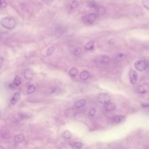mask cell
I'll use <instances>...</instances> for the list:
<instances>
[{
	"instance_id": "6da1fadb",
	"label": "cell",
	"mask_w": 149,
	"mask_h": 149,
	"mask_svg": "<svg viewBox=\"0 0 149 149\" xmlns=\"http://www.w3.org/2000/svg\"><path fill=\"white\" fill-rule=\"evenodd\" d=\"M1 24L3 27L8 30H12L15 27L16 22L15 19L12 17H5L2 18Z\"/></svg>"
},
{
	"instance_id": "7a4b0ae2",
	"label": "cell",
	"mask_w": 149,
	"mask_h": 149,
	"mask_svg": "<svg viewBox=\"0 0 149 149\" xmlns=\"http://www.w3.org/2000/svg\"><path fill=\"white\" fill-rule=\"evenodd\" d=\"M134 67L139 71H144L148 68V62L144 60H139L134 63Z\"/></svg>"
},
{
	"instance_id": "3957f363",
	"label": "cell",
	"mask_w": 149,
	"mask_h": 149,
	"mask_svg": "<svg viewBox=\"0 0 149 149\" xmlns=\"http://www.w3.org/2000/svg\"><path fill=\"white\" fill-rule=\"evenodd\" d=\"M98 100L99 101V102H100L101 103H103V104H107L108 102H110L111 100V97L109 96V95L107 93H101L98 98Z\"/></svg>"
},
{
	"instance_id": "277c9868",
	"label": "cell",
	"mask_w": 149,
	"mask_h": 149,
	"mask_svg": "<svg viewBox=\"0 0 149 149\" xmlns=\"http://www.w3.org/2000/svg\"><path fill=\"white\" fill-rule=\"evenodd\" d=\"M138 91L139 93L145 94L149 93V84L147 83H143L138 87Z\"/></svg>"
},
{
	"instance_id": "5b68a950",
	"label": "cell",
	"mask_w": 149,
	"mask_h": 149,
	"mask_svg": "<svg viewBox=\"0 0 149 149\" xmlns=\"http://www.w3.org/2000/svg\"><path fill=\"white\" fill-rule=\"evenodd\" d=\"M129 80H130V81L131 84H134L137 82V79H138L137 73L134 70L131 69L129 71Z\"/></svg>"
},
{
	"instance_id": "8992f818",
	"label": "cell",
	"mask_w": 149,
	"mask_h": 149,
	"mask_svg": "<svg viewBox=\"0 0 149 149\" xmlns=\"http://www.w3.org/2000/svg\"><path fill=\"white\" fill-rule=\"evenodd\" d=\"M23 75L25 79L27 80H31L34 77V72L31 69H27L24 71Z\"/></svg>"
},
{
	"instance_id": "52a82bcc",
	"label": "cell",
	"mask_w": 149,
	"mask_h": 149,
	"mask_svg": "<svg viewBox=\"0 0 149 149\" xmlns=\"http://www.w3.org/2000/svg\"><path fill=\"white\" fill-rule=\"evenodd\" d=\"M97 17V13H90L87 17V21L88 23L92 24L93 23H94L95 22Z\"/></svg>"
},
{
	"instance_id": "ba28073f",
	"label": "cell",
	"mask_w": 149,
	"mask_h": 149,
	"mask_svg": "<svg viewBox=\"0 0 149 149\" xmlns=\"http://www.w3.org/2000/svg\"><path fill=\"white\" fill-rule=\"evenodd\" d=\"M86 104V101L84 99H81L78 101H77L74 104V106L76 108H80L83 107H84Z\"/></svg>"
},
{
	"instance_id": "9c48e42d",
	"label": "cell",
	"mask_w": 149,
	"mask_h": 149,
	"mask_svg": "<svg viewBox=\"0 0 149 149\" xmlns=\"http://www.w3.org/2000/svg\"><path fill=\"white\" fill-rule=\"evenodd\" d=\"M80 78L83 80H87L89 77H90V73L87 70H83L82 72H80V75H79Z\"/></svg>"
},
{
	"instance_id": "30bf717a",
	"label": "cell",
	"mask_w": 149,
	"mask_h": 149,
	"mask_svg": "<svg viewBox=\"0 0 149 149\" xmlns=\"http://www.w3.org/2000/svg\"><path fill=\"white\" fill-rule=\"evenodd\" d=\"M20 97V93H19V92L16 93L12 96V98H11V100H10V104H11L12 105L15 104L16 102L19 100Z\"/></svg>"
},
{
	"instance_id": "8fae6325",
	"label": "cell",
	"mask_w": 149,
	"mask_h": 149,
	"mask_svg": "<svg viewBox=\"0 0 149 149\" xmlns=\"http://www.w3.org/2000/svg\"><path fill=\"white\" fill-rule=\"evenodd\" d=\"M105 108L107 111H112L115 109L116 105L114 103L109 102L105 105Z\"/></svg>"
},
{
	"instance_id": "7c38bea8",
	"label": "cell",
	"mask_w": 149,
	"mask_h": 149,
	"mask_svg": "<svg viewBox=\"0 0 149 149\" xmlns=\"http://www.w3.org/2000/svg\"><path fill=\"white\" fill-rule=\"evenodd\" d=\"M94 42L92 40L87 42L84 45V48L87 51L92 50L94 49Z\"/></svg>"
},
{
	"instance_id": "4fadbf2b",
	"label": "cell",
	"mask_w": 149,
	"mask_h": 149,
	"mask_svg": "<svg viewBox=\"0 0 149 149\" xmlns=\"http://www.w3.org/2000/svg\"><path fill=\"white\" fill-rule=\"evenodd\" d=\"M111 61V59L107 55H103L100 58V62L102 64H108Z\"/></svg>"
},
{
	"instance_id": "5bb4252c",
	"label": "cell",
	"mask_w": 149,
	"mask_h": 149,
	"mask_svg": "<svg viewBox=\"0 0 149 149\" xmlns=\"http://www.w3.org/2000/svg\"><path fill=\"white\" fill-rule=\"evenodd\" d=\"M125 119H126V117L123 115H118V116H114L113 120L115 123H120V122L124 121L125 120Z\"/></svg>"
},
{
	"instance_id": "9a60e30c",
	"label": "cell",
	"mask_w": 149,
	"mask_h": 149,
	"mask_svg": "<svg viewBox=\"0 0 149 149\" xmlns=\"http://www.w3.org/2000/svg\"><path fill=\"white\" fill-rule=\"evenodd\" d=\"M106 13V8L104 6H99L97 8V14L99 16H103Z\"/></svg>"
},
{
	"instance_id": "2e32d148",
	"label": "cell",
	"mask_w": 149,
	"mask_h": 149,
	"mask_svg": "<svg viewBox=\"0 0 149 149\" xmlns=\"http://www.w3.org/2000/svg\"><path fill=\"white\" fill-rule=\"evenodd\" d=\"M78 70L77 68H74V67H73L69 71V74L70 75V76L71 77H76L77 74H78Z\"/></svg>"
},
{
	"instance_id": "e0dca14e",
	"label": "cell",
	"mask_w": 149,
	"mask_h": 149,
	"mask_svg": "<svg viewBox=\"0 0 149 149\" xmlns=\"http://www.w3.org/2000/svg\"><path fill=\"white\" fill-rule=\"evenodd\" d=\"M24 140V136L23 134H19L15 137V140L17 143L23 141Z\"/></svg>"
},
{
	"instance_id": "ac0fdd59",
	"label": "cell",
	"mask_w": 149,
	"mask_h": 149,
	"mask_svg": "<svg viewBox=\"0 0 149 149\" xmlns=\"http://www.w3.org/2000/svg\"><path fill=\"white\" fill-rule=\"evenodd\" d=\"M126 58V56L125 54H122V53H119L116 55V59L118 62H122L124 61Z\"/></svg>"
},
{
	"instance_id": "d6986e66",
	"label": "cell",
	"mask_w": 149,
	"mask_h": 149,
	"mask_svg": "<svg viewBox=\"0 0 149 149\" xmlns=\"http://www.w3.org/2000/svg\"><path fill=\"white\" fill-rule=\"evenodd\" d=\"M22 83V79L20 76H16L15 77L14 81H13V84L15 86H19Z\"/></svg>"
},
{
	"instance_id": "ffe728a7",
	"label": "cell",
	"mask_w": 149,
	"mask_h": 149,
	"mask_svg": "<svg viewBox=\"0 0 149 149\" xmlns=\"http://www.w3.org/2000/svg\"><path fill=\"white\" fill-rule=\"evenodd\" d=\"M35 91H36V87L34 85H30L27 88V93L29 94H31L34 93L35 92Z\"/></svg>"
},
{
	"instance_id": "44dd1931",
	"label": "cell",
	"mask_w": 149,
	"mask_h": 149,
	"mask_svg": "<svg viewBox=\"0 0 149 149\" xmlns=\"http://www.w3.org/2000/svg\"><path fill=\"white\" fill-rule=\"evenodd\" d=\"M62 136L63 137V138L66 139H69L71 138L72 137V133L69 130H66L65 131L63 134H62Z\"/></svg>"
},
{
	"instance_id": "7402d4cb",
	"label": "cell",
	"mask_w": 149,
	"mask_h": 149,
	"mask_svg": "<svg viewBox=\"0 0 149 149\" xmlns=\"http://www.w3.org/2000/svg\"><path fill=\"white\" fill-rule=\"evenodd\" d=\"M79 6V2L77 1H76V0L73 1L71 2V3H70V7H71V8H72V9L76 8H77Z\"/></svg>"
},
{
	"instance_id": "603a6c76",
	"label": "cell",
	"mask_w": 149,
	"mask_h": 149,
	"mask_svg": "<svg viewBox=\"0 0 149 149\" xmlns=\"http://www.w3.org/2000/svg\"><path fill=\"white\" fill-rule=\"evenodd\" d=\"M55 48L54 46H51V47H49L47 51V55L49 56V55H52V53L54 52V51H55Z\"/></svg>"
},
{
	"instance_id": "cb8c5ba5",
	"label": "cell",
	"mask_w": 149,
	"mask_h": 149,
	"mask_svg": "<svg viewBox=\"0 0 149 149\" xmlns=\"http://www.w3.org/2000/svg\"><path fill=\"white\" fill-rule=\"evenodd\" d=\"M81 52V49L80 47L76 48L73 51V54L75 56H79V55H80Z\"/></svg>"
},
{
	"instance_id": "d4e9b609",
	"label": "cell",
	"mask_w": 149,
	"mask_h": 149,
	"mask_svg": "<svg viewBox=\"0 0 149 149\" xmlns=\"http://www.w3.org/2000/svg\"><path fill=\"white\" fill-rule=\"evenodd\" d=\"M2 137L3 139H8L10 138V133H9L8 131H5V132L2 134Z\"/></svg>"
},
{
	"instance_id": "484cf974",
	"label": "cell",
	"mask_w": 149,
	"mask_h": 149,
	"mask_svg": "<svg viewBox=\"0 0 149 149\" xmlns=\"http://www.w3.org/2000/svg\"><path fill=\"white\" fill-rule=\"evenodd\" d=\"M74 146L77 148V149H80L82 148L83 147V144L81 143V142H79V141H76L74 143Z\"/></svg>"
},
{
	"instance_id": "4316f807",
	"label": "cell",
	"mask_w": 149,
	"mask_h": 149,
	"mask_svg": "<svg viewBox=\"0 0 149 149\" xmlns=\"http://www.w3.org/2000/svg\"><path fill=\"white\" fill-rule=\"evenodd\" d=\"M95 112H96L95 109L94 108H91V109L89 110L88 114H89V115H90V116H94Z\"/></svg>"
},
{
	"instance_id": "83f0119b",
	"label": "cell",
	"mask_w": 149,
	"mask_h": 149,
	"mask_svg": "<svg viewBox=\"0 0 149 149\" xmlns=\"http://www.w3.org/2000/svg\"><path fill=\"white\" fill-rule=\"evenodd\" d=\"M142 3L145 8L149 9V0H143Z\"/></svg>"
},
{
	"instance_id": "f1b7e54d",
	"label": "cell",
	"mask_w": 149,
	"mask_h": 149,
	"mask_svg": "<svg viewBox=\"0 0 149 149\" xmlns=\"http://www.w3.org/2000/svg\"><path fill=\"white\" fill-rule=\"evenodd\" d=\"M7 5V2L6 0H1V8H5Z\"/></svg>"
},
{
	"instance_id": "f546056e",
	"label": "cell",
	"mask_w": 149,
	"mask_h": 149,
	"mask_svg": "<svg viewBox=\"0 0 149 149\" xmlns=\"http://www.w3.org/2000/svg\"><path fill=\"white\" fill-rule=\"evenodd\" d=\"M89 6H90V8H97V4L94 2H91L89 3Z\"/></svg>"
},
{
	"instance_id": "4dcf8cb0",
	"label": "cell",
	"mask_w": 149,
	"mask_h": 149,
	"mask_svg": "<svg viewBox=\"0 0 149 149\" xmlns=\"http://www.w3.org/2000/svg\"><path fill=\"white\" fill-rule=\"evenodd\" d=\"M141 105H142L144 108H149V104H143Z\"/></svg>"
},
{
	"instance_id": "1f68e13d",
	"label": "cell",
	"mask_w": 149,
	"mask_h": 149,
	"mask_svg": "<svg viewBox=\"0 0 149 149\" xmlns=\"http://www.w3.org/2000/svg\"><path fill=\"white\" fill-rule=\"evenodd\" d=\"M2 61H3V58L1 57V63H2Z\"/></svg>"
},
{
	"instance_id": "d6a6232c",
	"label": "cell",
	"mask_w": 149,
	"mask_h": 149,
	"mask_svg": "<svg viewBox=\"0 0 149 149\" xmlns=\"http://www.w3.org/2000/svg\"><path fill=\"white\" fill-rule=\"evenodd\" d=\"M0 149H4V148H3V146H0Z\"/></svg>"
},
{
	"instance_id": "836d02e7",
	"label": "cell",
	"mask_w": 149,
	"mask_h": 149,
	"mask_svg": "<svg viewBox=\"0 0 149 149\" xmlns=\"http://www.w3.org/2000/svg\"><path fill=\"white\" fill-rule=\"evenodd\" d=\"M148 68H149V62H148Z\"/></svg>"
},
{
	"instance_id": "e575fe53",
	"label": "cell",
	"mask_w": 149,
	"mask_h": 149,
	"mask_svg": "<svg viewBox=\"0 0 149 149\" xmlns=\"http://www.w3.org/2000/svg\"><path fill=\"white\" fill-rule=\"evenodd\" d=\"M42 1H46V0H42Z\"/></svg>"
}]
</instances>
